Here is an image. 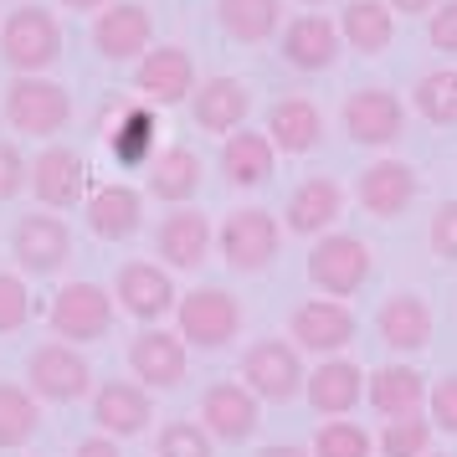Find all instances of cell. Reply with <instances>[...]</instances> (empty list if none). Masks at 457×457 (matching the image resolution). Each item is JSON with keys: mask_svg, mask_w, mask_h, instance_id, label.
<instances>
[{"mask_svg": "<svg viewBox=\"0 0 457 457\" xmlns=\"http://www.w3.org/2000/svg\"><path fill=\"white\" fill-rule=\"evenodd\" d=\"M0 57L21 78H46V67L62 57V26L46 5H16L0 26Z\"/></svg>", "mask_w": 457, "mask_h": 457, "instance_id": "obj_1", "label": "cell"}, {"mask_svg": "<svg viewBox=\"0 0 457 457\" xmlns=\"http://www.w3.org/2000/svg\"><path fill=\"white\" fill-rule=\"evenodd\" d=\"M309 283L319 293H329L334 303L339 298H354V293L370 283V247L360 237H350V231L319 237L309 252Z\"/></svg>", "mask_w": 457, "mask_h": 457, "instance_id": "obj_2", "label": "cell"}, {"mask_svg": "<svg viewBox=\"0 0 457 457\" xmlns=\"http://www.w3.org/2000/svg\"><path fill=\"white\" fill-rule=\"evenodd\" d=\"M278 242H283V231L272 221V211L262 206L231 211L221 221V231H216V247H221L231 272H268L272 257H278Z\"/></svg>", "mask_w": 457, "mask_h": 457, "instance_id": "obj_3", "label": "cell"}, {"mask_svg": "<svg viewBox=\"0 0 457 457\" xmlns=\"http://www.w3.org/2000/svg\"><path fill=\"white\" fill-rule=\"evenodd\" d=\"M180 319V339L195 350H227L231 339L242 334V303L227 288H195L175 303Z\"/></svg>", "mask_w": 457, "mask_h": 457, "instance_id": "obj_4", "label": "cell"}, {"mask_svg": "<svg viewBox=\"0 0 457 457\" xmlns=\"http://www.w3.org/2000/svg\"><path fill=\"white\" fill-rule=\"evenodd\" d=\"M67 119H72V98H67L62 83H52V78H16V83L5 87V124L16 129V134H62Z\"/></svg>", "mask_w": 457, "mask_h": 457, "instance_id": "obj_5", "label": "cell"}, {"mask_svg": "<svg viewBox=\"0 0 457 457\" xmlns=\"http://www.w3.org/2000/svg\"><path fill=\"white\" fill-rule=\"evenodd\" d=\"M26 391L37 395V401H52V406H67V401H83L87 386H93V370H87L83 350H72L62 339H52V345H37L31 360H26Z\"/></svg>", "mask_w": 457, "mask_h": 457, "instance_id": "obj_6", "label": "cell"}, {"mask_svg": "<svg viewBox=\"0 0 457 457\" xmlns=\"http://www.w3.org/2000/svg\"><path fill=\"white\" fill-rule=\"evenodd\" d=\"M52 329L62 345H93L113 329V293H104L98 283H67L57 298H52Z\"/></svg>", "mask_w": 457, "mask_h": 457, "instance_id": "obj_7", "label": "cell"}, {"mask_svg": "<svg viewBox=\"0 0 457 457\" xmlns=\"http://www.w3.org/2000/svg\"><path fill=\"white\" fill-rule=\"evenodd\" d=\"M149 37H154V16L139 0H113L93 21V46L108 62H139L149 52Z\"/></svg>", "mask_w": 457, "mask_h": 457, "instance_id": "obj_8", "label": "cell"}, {"mask_svg": "<svg viewBox=\"0 0 457 457\" xmlns=\"http://www.w3.org/2000/svg\"><path fill=\"white\" fill-rule=\"evenodd\" d=\"M242 375L252 386L247 391L257 401H293L303 391V360L288 339H257L247 354H242Z\"/></svg>", "mask_w": 457, "mask_h": 457, "instance_id": "obj_9", "label": "cell"}, {"mask_svg": "<svg viewBox=\"0 0 457 457\" xmlns=\"http://www.w3.org/2000/svg\"><path fill=\"white\" fill-rule=\"evenodd\" d=\"M134 83H139L149 108H175L195 93V62H190L186 46H149L139 57Z\"/></svg>", "mask_w": 457, "mask_h": 457, "instance_id": "obj_10", "label": "cell"}, {"mask_svg": "<svg viewBox=\"0 0 457 457\" xmlns=\"http://www.w3.org/2000/svg\"><path fill=\"white\" fill-rule=\"evenodd\" d=\"M26 186L37 190V201L46 211H67L83 201L87 190V165L78 149H62V145H46L37 160H31V175H26Z\"/></svg>", "mask_w": 457, "mask_h": 457, "instance_id": "obj_11", "label": "cell"}, {"mask_svg": "<svg viewBox=\"0 0 457 457\" xmlns=\"http://www.w3.org/2000/svg\"><path fill=\"white\" fill-rule=\"evenodd\" d=\"M339 119H345V134H350L354 145H395L401 129H406V108L386 87H360V93L345 98Z\"/></svg>", "mask_w": 457, "mask_h": 457, "instance_id": "obj_12", "label": "cell"}, {"mask_svg": "<svg viewBox=\"0 0 457 457\" xmlns=\"http://www.w3.org/2000/svg\"><path fill=\"white\" fill-rule=\"evenodd\" d=\"M201 421H206V436H221V442H247L257 432V395L242 386V380H216L201 395Z\"/></svg>", "mask_w": 457, "mask_h": 457, "instance_id": "obj_13", "label": "cell"}, {"mask_svg": "<svg viewBox=\"0 0 457 457\" xmlns=\"http://www.w3.org/2000/svg\"><path fill=\"white\" fill-rule=\"evenodd\" d=\"M129 370L139 375L145 386H160V391H175L180 380H186L190 360H186V339L170 329H145L134 334V345H129Z\"/></svg>", "mask_w": 457, "mask_h": 457, "instance_id": "obj_14", "label": "cell"}, {"mask_svg": "<svg viewBox=\"0 0 457 457\" xmlns=\"http://www.w3.org/2000/svg\"><path fill=\"white\" fill-rule=\"evenodd\" d=\"M11 252H16V262H21L26 272H57L67 262V252H72V237H67L62 216H46V211H37V216H21L16 221V231H11Z\"/></svg>", "mask_w": 457, "mask_h": 457, "instance_id": "obj_15", "label": "cell"}, {"mask_svg": "<svg viewBox=\"0 0 457 457\" xmlns=\"http://www.w3.org/2000/svg\"><path fill=\"white\" fill-rule=\"evenodd\" d=\"M113 298H119L134 319H145V324L165 319V313L180 303V293H175V283H170V272L154 268V262H124L119 278H113Z\"/></svg>", "mask_w": 457, "mask_h": 457, "instance_id": "obj_16", "label": "cell"}, {"mask_svg": "<svg viewBox=\"0 0 457 457\" xmlns=\"http://www.w3.org/2000/svg\"><path fill=\"white\" fill-rule=\"evenodd\" d=\"M93 421L104 427V436H139L154 421V406H149V391L134 386V380H104L93 391Z\"/></svg>", "mask_w": 457, "mask_h": 457, "instance_id": "obj_17", "label": "cell"}, {"mask_svg": "<svg viewBox=\"0 0 457 457\" xmlns=\"http://www.w3.org/2000/svg\"><path fill=\"white\" fill-rule=\"evenodd\" d=\"M190 113H195V124L206 134H237L252 113V93L237 78H206L190 93Z\"/></svg>", "mask_w": 457, "mask_h": 457, "instance_id": "obj_18", "label": "cell"}, {"mask_svg": "<svg viewBox=\"0 0 457 457\" xmlns=\"http://www.w3.org/2000/svg\"><path fill=\"white\" fill-rule=\"evenodd\" d=\"M416 170L401 165V160H380L360 175V206L380 216V221H395V216H406L416 201Z\"/></svg>", "mask_w": 457, "mask_h": 457, "instance_id": "obj_19", "label": "cell"}, {"mask_svg": "<svg viewBox=\"0 0 457 457\" xmlns=\"http://www.w3.org/2000/svg\"><path fill=\"white\" fill-rule=\"evenodd\" d=\"M293 339L319 354L345 350L354 339V313L345 303H334V298H309V303L293 309Z\"/></svg>", "mask_w": 457, "mask_h": 457, "instance_id": "obj_20", "label": "cell"}, {"mask_svg": "<svg viewBox=\"0 0 457 457\" xmlns=\"http://www.w3.org/2000/svg\"><path fill=\"white\" fill-rule=\"evenodd\" d=\"M375 329L380 339L401 354H421L427 350V339H432V309H427V298L421 293H391L380 313H375Z\"/></svg>", "mask_w": 457, "mask_h": 457, "instance_id": "obj_21", "label": "cell"}, {"mask_svg": "<svg viewBox=\"0 0 457 457\" xmlns=\"http://www.w3.org/2000/svg\"><path fill=\"white\" fill-rule=\"evenodd\" d=\"M303 395L319 416H345L365 401V370L350 360H324L319 370L303 375Z\"/></svg>", "mask_w": 457, "mask_h": 457, "instance_id": "obj_22", "label": "cell"}, {"mask_svg": "<svg viewBox=\"0 0 457 457\" xmlns=\"http://www.w3.org/2000/svg\"><path fill=\"white\" fill-rule=\"evenodd\" d=\"M278 46H283V62L288 67H298V72H324L339 57V31L324 16H298V21L283 26Z\"/></svg>", "mask_w": 457, "mask_h": 457, "instance_id": "obj_23", "label": "cell"}, {"mask_svg": "<svg viewBox=\"0 0 457 457\" xmlns=\"http://www.w3.org/2000/svg\"><path fill=\"white\" fill-rule=\"evenodd\" d=\"M154 247H160V257H165L170 268H201L206 262V252H211V221L201 216V211H190L180 206L175 216H165L160 221V231H154Z\"/></svg>", "mask_w": 457, "mask_h": 457, "instance_id": "obj_24", "label": "cell"}, {"mask_svg": "<svg viewBox=\"0 0 457 457\" xmlns=\"http://www.w3.org/2000/svg\"><path fill=\"white\" fill-rule=\"evenodd\" d=\"M154 134H160V108L119 104V119L108 124V149L124 170H139L154 160Z\"/></svg>", "mask_w": 457, "mask_h": 457, "instance_id": "obj_25", "label": "cell"}, {"mask_svg": "<svg viewBox=\"0 0 457 457\" xmlns=\"http://www.w3.org/2000/svg\"><path fill=\"white\" fill-rule=\"evenodd\" d=\"M145 221V195L134 186H104L93 190V201H87V231L93 237H104V242H124L134 237Z\"/></svg>", "mask_w": 457, "mask_h": 457, "instance_id": "obj_26", "label": "cell"}, {"mask_svg": "<svg viewBox=\"0 0 457 457\" xmlns=\"http://www.w3.org/2000/svg\"><path fill=\"white\" fill-rule=\"evenodd\" d=\"M272 165H278V149L268 145V134H252V129L227 134V145H221V175H227L237 190L268 186Z\"/></svg>", "mask_w": 457, "mask_h": 457, "instance_id": "obj_27", "label": "cell"}, {"mask_svg": "<svg viewBox=\"0 0 457 457\" xmlns=\"http://www.w3.org/2000/svg\"><path fill=\"white\" fill-rule=\"evenodd\" d=\"M339 206H345V190L334 186L329 175H309V180L288 195V211H283V216H288L293 237H319L324 227H334Z\"/></svg>", "mask_w": 457, "mask_h": 457, "instance_id": "obj_28", "label": "cell"}, {"mask_svg": "<svg viewBox=\"0 0 457 457\" xmlns=\"http://www.w3.org/2000/svg\"><path fill=\"white\" fill-rule=\"evenodd\" d=\"M324 134V113L309 98H278L268 113V145L283 154H309Z\"/></svg>", "mask_w": 457, "mask_h": 457, "instance_id": "obj_29", "label": "cell"}, {"mask_svg": "<svg viewBox=\"0 0 457 457\" xmlns=\"http://www.w3.org/2000/svg\"><path fill=\"white\" fill-rule=\"evenodd\" d=\"M395 37V11L386 0H350L339 16V42H350L365 57H380Z\"/></svg>", "mask_w": 457, "mask_h": 457, "instance_id": "obj_30", "label": "cell"}, {"mask_svg": "<svg viewBox=\"0 0 457 457\" xmlns=\"http://www.w3.org/2000/svg\"><path fill=\"white\" fill-rule=\"evenodd\" d=\"M421 395H427V380L416 365H386V370H375V380H365V401L391 421L421 411Z\"/></svg>", "mask_w": 457, "mask_h": 457, "instance_id": "obj_31", "label": "cell"}, {"mask_svg": "<svg viewBox=\"0 0 457 457\" xmlns=\"http://www.w3.org/2000/svg\"><path fill=\"white\" fill-rule=\"evenodd\" d=\"M201 175H206L201 154L175 145V149H165V154L149 160V195H160V201H170V206H186L190 195L201 190Z\"/></svg>", "mask_w": 457, "mask_h": 457, "instance_id": "obj_32", "label": "cell"}, {"mask_svg": "<svg viewBox=\"0 0 457 457\" xmlns=\"http://www.w3.org/2000/svg\"><path fill=\"white\" fill-rule=\"evenodd\" d=\"M216 21L231 42L257 46L283 26V0H216Z\"/></svg>", "mask_w": 457, "mask_h": 457, "instance_id": "obj_33", "label": "cell"}, {"mask_svg": "<svg viewBox=\"0 0 457 457\" xmlns=\"http://www.w3.org/2000/svg\"><path fill=\"white\" fill-rule=\"evenodd\" d=\"M42 427V401L26 391V386H11L0 380V453L5 447H26Z\"/></svg>", "mask_w": 457, "mask_h": 457, "instance_id": "obj_34", "label": "cell"}, {"mask_svg": "<svg viewBox=\"0 0 457 457\" xmlns=\"http://www.w3.org/2000/svg\"><path fill=\"white\" fill-rule=\"evenodd\" d=\"M416 113L436 129L457 124V72H427L416 83Z\"/></svg>", "mask_w": 457, "mask_h": 457, "instance_id": "obj_35", "label": "cell"}, {"mask_svg": "<svg viewBox=\"0 0 457 457\" xmlns=\"http://www.w3.org/2000/svg\"><path fill=\"white\" fill-rule=\"evenodd\" d=\"M380 453L386 457H427L432 453V421L416 416H395L391 427L380 432Z\"/></svg>", "mask_w": 457, "mask_h": 457, "instance_id": "obj_36", "label": "cell"}, {"mask_svg": "<svg viewBox=\"0 0 457 457\" xmlns=\"http://www.w3.org/2000/svg\"><path fill=\"white\" fill-rule=\"evenodd\" d=\"M313 457H370V432L354 421H324L313 436Z\"/></svg>", "mask_w": 457, "mask_h": 457, "instance_id": "obj_37", "label": "cell"}, {"mask_svg": "<svg viewBox=\"0 0 457 457\" xmlns=\"http://www.w3.org/2000/svg\"><path fill=\"white\" fill-rule=\"evenodd\" d=\"M160 457H211V436L201 421H170L165 432L154 436Z\"/></svg>", "mask_w": 457, "mask_h": 457, "instance_id": "obj_38", "label": "cell"}, {"mask_svg": "<svg viewBox=\"0 0 457 457\" xmlns=\"http://www.w3.org/2000/svg\"><path fill=\"white\" fill-rule=\"evenodd\" d=\"M31 319V293H26L21 278L0 272V334H16Z\"/></svg>", "mask_w": 457, "mask_h": 457, "instance_id": "obj_39", "label": "cell"}, {"mask_svg": "<svg viewBox=\"0 0 457 457\" xmlns=\"http://www.w3.org/2000/svg\"><path fill=\"white\" fill-rule=\"evenodd\" d=\"M26 175H31V165L21 160V149L5 145L0 139V201H11V195H21L26 190Z\"/></svg>", "mask_w": 457, "mask_h": 457, "instance_id": "obj_40", "label": "cell"}, {"mask_svg": "<svg viewBox=\"0 0 457 457\" xmlns=\"http://www.w3.org/2000/svg\"><path fill=\"white\" fill-rule=\"evenodd\" d=\"M432 252L457 262V201H442L432 216Z\"/></svg>", "mask_w": 457, "mask_h": 457, "instance_id": "obj_41", "label": "cell"}, {"mask_svg": "<svg viewBox=\"0 0 457 457\" xmlns=\"http://www.w3.org/2000/svg\"><path fill=\"white\" fill-rule=\"evenodd\" d=\"M427 37H432L436 52H457V0H442L427 21Z\"/></svg>", "mask_w": 457, "mask_h": 457, "instance_id": "obj_42", "label": "cell"}, {"mask_svg": "<svg viewBox=\"0 0 457 457\" xmlns=\"http://www.w3.org/2000/svg\"><path fill=\"white\" fill-rule=\"evenodd\" d=\"M432 421L442 427V432H457V375L436 380V391H432Z\"/></svg>", "mask_w": 457, "mask_h": 457, "instance_id": "obj_43", "label": "cell"}, {"mask_svg": "<svg viewBox=\"0 0 457 457\" xmlns=\"http://www.w3.org/2000/svg\"><path fill=\"white\" fill-rule=\"evenodd\" d=\"M72 457H124V453H119L113 436H87V442H78V453Z\"/></svg>", "mask_w": 457, "mask_h": 457, "instance_id": "obj_44", "label": "cell"}, {"mask_svg": "<svg viewBox=\"0 0 457 457\" xmlns=\"http://www.w3.org/2000/svg\"><path fill=\"white\" fill-rule=\"evenodd\" d=\"M386 5H391V11H406V16H421V11L432 16V11L442 5V0H386Z\"/></svg>", "mask_w": 457, "mask_h": 457, "instance_id": "obj_45", "label": "cell"}, {"mask_svg": "<svg viewBox=\"0 0 457 457\" xmlns=\"http://www.w3.org/2000/svg\"><path fill=\"white\" fill-rule=\"evenodd\" d=\"M257 457H313V453H303V447H293V442H272V447H262Z\"/></svg>", "mask_w": 457, "mask_h": 457, "instance_id": "obj_46", "label": "cell"}, {"mask_svg": "<svg viewBox=\"0 0 457 457\" xmlns=\"http://www.w3.org/2000/svg\"><path fill=\"white\" fill-rule=\"evenodd\" d=\"M62 5H67V11H83V16H87V11H104V5H113V0H62Z\"/></svg>", "mask_w": 457, "mask_h": 457, "instance_id": "obj_47", "label": "cell"}, {"mask_svg": "<svg viewBox=\"0 0 457 457\" xmlns=\"http://www.w3.org/2000/svg\"><path fill=\"white\" fill-rule=\"evenodd\" d=\"M303 5H324V0H303Z\"/></svg>", "mask_w": 457, "mask_h": 457, "instance_id": "obj_48", "label": "cell"}, {"mask_svg": "<svg viewBox=\"0 0 457 457\" xmlns=\"http://www.w3.org/2000/svg\"><path fill=\"white\" fill-rule=\"evenodd\" d=\"M427 457H447V453H427Z\"/></svg>", "mask_w": 457, "mask_h": 457, "instance_id": "obj_49", "label": "cell"}]
</instances>
